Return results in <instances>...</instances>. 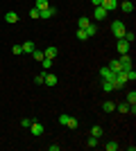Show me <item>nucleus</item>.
Listing matches in <instances>:
<instances>
[{"mask_svg":"<svg viewBox=\"0 0 136 151\" xmlns=\"http://www.w3.org/2000/svg\"><path fill=\"white\" fill-rule=\"evenodd\" d=\"M129 45H132V43H127L125 38H118L116 47H118V52H120V54H129Z\"/></svg>","mask_w":136,"mask_h":151,"instance_id":"nucleus-3","label":"nucleus"},{"mask_svg":"<svg viewBox=\"0 0 136 151\" xmlns=\"http://www.w3.org/2000/svg\"><path fill=\"white\" fill-rule=\"evenodd\" d=\"M77 38H79V41H86L89 36H86V32H84V29H79V27H77Z\"/></svg>","mask_w":136,"mask_h":151,"instance_id":"nucleus-29","label":"nucleus"},{"mask_svg":"<svg viewBox=\"0 0 136 151\" xmlns=\"http://www.w3.org/2000/svg\"><path fill=\"white\" fill-rule=\"evenodd\" d=\"M5 20L9 23V25H14V23H18V14H16V12H7L5 14Z\"/></svg>","mask_w":136,"mask_h":151,"instance_id":"nucleus-8","label":"nucleus"},{"mask_svg":"<svg viewBox=\"0 0 136 151\" xmlns=\"http://www.w3.org/2000/svg\"><path fill=\"white\" fill-rule=\"evenodd\" d=\"M127 104H132V106H136V90H129V93H127Z\"/></svg>","mask_w":136,"mask_h":151,"instance_id":"nucleus-18","label":"nucleus"},{"mask_svg":"<svg viewBox=\"0 0 136 151\" xmlns=\"http://www.w3.org/2000/svg\"><path fill=\"white\" fill-rule=\"evenodd\" d=\"M41 65H43L45 70H50V68H52V59H45V57H43V61H41Z\"/></svg>","mask_w":136,"mask_h":151,"instance_id":"nucleus-28","label":"nucleus"},{"mask_svg":"<svg viewBox=\"0 0 136 151\" xmlns=\"http://www.w3.org/2000/svg\"><path fill=\"white\" fill-rule=\"evenodd\" d=\"M12 52H14V54H23V47H20V45H14Z\"/></svg>","mask_w":136,"mask_h":151,"instance_id":"nucleus-32","label":"nucleus"},{"mask_svg":"<svg viewBox=\"0 0 136 151\" xmlns=\"http://www.w3.org/2000/svg\"><path fill=\"white\" fill-rule=\"evenodd\" d=\"M100 7H104L107 12H113V9L118 7V0H102V5H100Z\"/></svg>","mask_w":136,"mask_h":151,"instance_id":"nucleus-7","label":"nucleus"},{"mask_svg":"<svg viewBox=\"0 0 136 151\" xmlns=\"http://www.w3.org/2000/svg\"><path fill=\"white\" fill-rule=\"evenodd\" d=\"M120 68H123V72H127V70H132V59H129V54H120Z\"/></svg>","mask_w":136,"mask_h":151,"instance_id":"nucleus-2","label":"nucleus"},{"mask_svg":"<svg viewBox=\"0 0 136 151\" xmlns=\"http://www.w3.org/2000/svg\"><path fill=\"white\" fill-rule=\"evenodd\" d=\"M91 2H93V7H100V5H102V0H91Z\"/></svg>","mask_w":136,"mask_h":151,"instance_id":"nucleus-35","label":"nucleus"},{"mask_svg":"<svg viewBox=\"0 0 136 151\" xmlns=\"http://www.w3.org/2000/svg\"><path fill=\"white\" fill-rule=\"evenodd\" d=\"M20 124L25 126V129H30V124H32V120H30V117H23V122H20Z\"/></svg>","mask_w":136,"mask_h":151,"instance_id":"nucleus-33","label":"nucleus"},{"mask_svg":"<svg viewBox=\"0 0 136 151\" xmlns=\"http://www.w3.org/2000/svg\"><path fill=\"white\" fill-rule=\"evenodd\" d=\"M32 57H34V61H43V52H41V50H34Z\"/></svg>","mask_w":136,"mask_h":151,"instance_id":"nucleus-25","label":"nucleus"},{"mask_svg":"<svg viewBox=\"0 0 136 151\" xmlns=\"http://www.w3.org/2000/svg\"><path fill=\"white\" fill-rule=\"evenodd\" d=\"M34 81H36V83H39V86H41V83H43V72H41V75H36V77H34Z\"/></svg>","mask_w":136,"mask_h":151,"instance_id":"nucleus-34","label":"nucleus"},{"mask_svg":"<svg viewBox=\"0 0 136 151\" xmlns=\"http://www.w3.org/2000/svg\"><path fill=\"white\" fill-rule=\"evenodd\" d=\"M113 81H109V79H102V93H113Z\"/></svg>","mask_w":136,"mask_h":151,"instance_id":"nucleus-13","label":"nucleus"},{"mask_svg":"<svg viewBox=\"0 0 136 151\" xmlns=\"http://www.w3.org/2000/svg\"><path fill=\"white\" fill-rule=\"evenodd\" d=\"M20 47H23V52H27V54H32V52L36 50V47H34V43H32V41H25V43L20 45Z\"/></svg>","mask_w":136,"mask_h":151,"instance_id":"nucleus-15","label":"nucleus"},{"mask_svg":"<svg viewBox=\"0 0 136 151\" xmlns=\"http://www.w3.org/2000/svg\"><path fill=\"white\" fill-rule=\"evenodd\" d=\"M123 38H125V41H127V43H134L136 34H134V32H125V34H123Z\"/></svg>","mask_w":136,"mask_h":151,"instance_id":"nucleus-21","label":"nucleus"},{"mask_svg":"<svg viewBox=\"0 0 136 151\" xmlns=\"http://www.w3.org/2000/svg\"><path fill=\"white\" fill-rule=\"evenodd\" d=\"M86 147L95 149V147H97V138H93V135H91V138H89V142H86Z\"/></svg>","mask_w":136,"mask_h":151,"instance_id":"nucleus-27","label":"nucleus"},{"mask_svg":"<svg viewBox=\"0 0 136 151\" xmlns=\"http://www.w3.org/2000/svg\"><path fill=\"white\" fill-rule=\"evenodd\" d=\"M55 14H57V7H48V9H41L39 12V18H52V16H55Z\"/></svg>","mask_w":136,"mask_h":151,"instance_id":"nucleus-4","label":"nucleus"},{"mask_svg":"<svg viewBox=\"0 0 136 151\" xmlns=\"http://www.w3.org/2000/svg\"><path fill=\"white\" fill-rule=\"evenodd\" d=\"M120 9H123L125 14H132L134 12V2H132V0H125L123 5H120Z\"/></svg>","mask_w":136,"mask_h":151,"instance_id":"nucleus-14","label":"nucleus"},{"mask_svg":"<svg viewBox=\"0 0 136 151\" xmlns=\"http://www.w3.org/2000/svg\"><path fill=\"white\" fill-rule=\"evenodd\" d=\"M48 7H50V2H48V0H36V9H48Z\"/></svg>","mask_w":136,"mask_h":151,"instance_id":"nucleus-22","label":"nucleus"},{"mask_svg":"<svg viewBox=\"0 0 136 151\" xmlns=\"http://www.w3.org/2000/svg\"><path fill=\"white\" fill-rule=\"evenodd\" d=\"M102 126H93V129H91V135H93V138H100V135H102Z\"/></svg>","mask_w":136,"mask_h":151,"instance_id":"nucleus-20","label":"nucleus"},{"mask_svg":"<svg viewBox=\"0 0 136 151\" xmlns=\"http://www.w3.org/2000/svg\"><path fill=\"white\" fill-rule=\"evenodd\" d=\"M84 32H86V36H89V38H91V36H95V34H97V27H95V25H93V23H89V27H86V29H84Z\"/></svg>","mask_w":136,"mask_h":151,"instance_id":"nucleus-17","label":"nucleus"},{"mask_svg":"<svg viewBox=\"0 0 136 151\" xmlns=\"http://www.w3.org/2000/svg\"><path fill=\"white\" fill-rule=\"evenodd\" d=\"M125 32H127V29H125L123 23H120V20H113V25H111V34L116 36V41H118V38H123Z\"/></svg>","mask_w":136,"mask_h":151,"instance_id":"nucleus-1","label":"nucleus"},{"mask_svg":"<svg viewBox=\"0 0 136 151\" xmlns=\"http://www.w3.org/2000/svg\"><path fill=\"white\" fill-rule=\"evenodd\" d=\"M104 149H107V151H118V142H113V140H111V142H107V145H104Z\"/></svg>","mask_w":136,"mask_h":151,"instance_id":"nucleus-23","label":"nucleus"},{"mask_svg":"<svg viewBox=\"0 0 136 151\" xmlns=\"http://www.w3.org/2000/svg\"><path fill=\"white\" fill-rule=\"evenodd\" d=\"M30 18H39V9H36V7L30 9Z\"/></svg>","mask_w":136,"mask_h":151,"instance_id":"nucleus-31","label":"nucleus"},{"mask_svg":"<svg viewBox=\"0 0 136 151\" xmlns=\"http://www.w3.org/2000/svg\"><path fill=\"white\" fill-rule=\"evenodd\" d=\"M89 23H91V18H79V20H77V27H79V29H86V27H89Z\"/></svg>","mask_w":136,"mask_h":151,"instance_id":"nucleus-19","label":"nucleus"},{"mask_svg":"<svg viewBox=\"0 0 136 151\" xmlns=\"http://www.w3.org/2000/svg\"><path fill=\"white\" fill-rule=\"evenodd\" d=\"M66 126H68V129H77V126H79V122L75 120V117H68V124H66Z\"/></svg>","mask_w":136,"mask_h":151,"instance_id":"nucleus-24","label":"nucleus"},{"mask_svg":"<svg viewBox=\"0 0 136 151\" xmlns=\"http://www.w3.org/2000/svg\"><path fill=\"white\" fill-rule=\"evenodd\" d=\"M43 83L45 86H57V75H52V72L43 75Z\"/></svg>","mask_w":136,"mask_h":151,"instance_id":"nucleus-6","label":"nucleus"},{"mask_svg":"<svg viewBox=\"0 0 136 151\" xmlns=\"http://www.w3.org/2000/svg\"><path fill=\"white\" fill-rule=\"evenodd\" d=\"M102 111H104V113H113V111H116V104H113V101H104Z\"/></svg>","mask_w":136,"mask_h":151,"instance_id":"nucleus-16","label":"nucleus"},{"mask_svg":"<svg viewBox=\"0 0 136 151\" xmlns=\"http://www.w3.org/2000/svg\"><path fill=\"white\" fill-rule=\"evenodd\" d=\"M109 70L116 75V72H123V68H120V61L118 59H113V61H109Z\"/></svg>","mask_w":136,"mask_h":151,"instance_id":"nucleus-12","label":"nucleus"},{"mask_svg":"<svg viewBox=\"0 0 136 151\" xmlns=\"http://www.w3.org/2000/svg\"><path fill=\"white\" fill-rule=\"evenodd\" d=\"M125 77H127V81H134V79H136V72H134V68H132V70H127V72H125Z\"/></svg>","mask_w":136,"mask_h":151,"instance_id":"nucleus-26","label":"nucleus"},{"mask_svg":"<svg viewBox=\"0 0 136 151\" xmlns=\"http://www.w3.org/2000/svg\"><path fill=\"white\" fill-rule=\"evenodd\" d=\"M57 54H59V50L55 47V45H50V47H48V50L43 52V57H45V59H55Z\"/></svg>","mask_w":136,"mask_h":151,"instance_id":"nucleus-10","label":"nucleus"},{"mask_svg":"<svg viewBox=\"0 0 136 151\" xmlns=\"http://www.w3.org/2000/svg\"><path fill=\"white\" fill-rule=\"evenodd\" d=\"M68 117H71V115H66V113H64V115H59V124H64V126H66V124H68Z\"/></svg>","mask_w":136,"mask_h":151,"instance_id":"nucleus-30","label":"nucleus"},{"mask_svg":"<svg viewBox=\"0 0 136 151\" xmlns=\"http://www.w3.org/2000/svg\"><path fill=\"white\" fill-rule=\"evenodd\" d=\"M30 131H32V135L39 138V135H43V126H41L39 122H32V124H30Z\"/></svg>","mask_w":136,"mask_h":151,"instance_id":"nucleus-5","label":"nucleus"},{"mask_svg":"<svg viewBox=\"0 0 136 151\" xmlns=\"http://www.w3.org/2000/svg\"><path fill=\"white\" fill-rule=\"evenodd\" d=\"M100 77H102V79H113V72H111L109 70V65H104V68H100Z\"/></svg>","mask_w":136,"mask_h":151,"instance_id":"nucleus-11","label":"nucleus"},{"mask_svg":"<svg viewBox=\"0 0 136 151\" xmlns=\"http://www.w3.org/2000/svg\"><path fill=\"white\" fill-rule=\"evenodd\" d=\"M107 9H104V7H95V16H93V18L95 20H102V18H107Z\"/></svg>","mask_w":136,"mask_h":151,"instance_id":"nucleus-9","label":"nucleus"}]
</instances>
